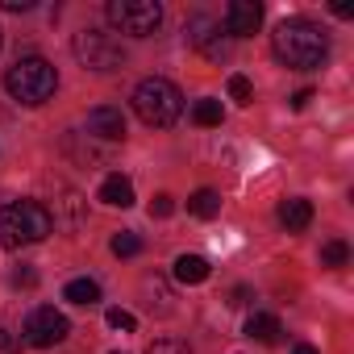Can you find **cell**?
<instances>
[{
  "mask_svg": "<svg viewBox=\"0 0 354 354\" xmlns=\"http://www.w3.org/2000/svg\"><path fill=\"white\" fill-rule=\"evenodd\" d=\"M271 50H275V59H279L283 67H292V71H313V67L325 63V55H329V38H325L321 26L304 21V17H288V21L275 26V34H271Z\"/></svg>",
  "mask_w": 354,
  "mask_h": 354,
  "instance_id": "cell-1",
  "label": "cell"
},
{
  "mask_svg": "<svg viewBox=\"0 0 354 354\" xmlns=\"http://www.w3.org/2000/svg\"><path fill=\"white\" fill-rule=\"evenodd\" d=\"M55 234V217L42 201H13L0 209V246L21 250L34 242H46Z\"/></svg>",
  "mask_w": 354,
  "mask_h": 354,
  "instance_id": "cell-2",
  "label": "cell"
},
{
  "mask_svg": "<svg viewBox=\"0 0 354 354\" xmlns=\"http://www.w3.org/2000/svg\"><path fill=\"white\" fill-rule=\"evenodd\" d=\"M59 88V71L42 59V55H21L9 71H5V92L17 104H46Z\"/></svg>",
  "mask_w": 354,
  "mask_h": 354,
  "instance_id": "cell-3",
  "label": "cell"
},
{
  "mask_svg": "<svg viewBox=\"0 0 354 354\" xmlns=\"http://www.w3.org/2000/svg\"><path fill=\"white\" fill-rule=\"evenodd\" d=\"M133 113L150 125V129H167V125H175L180 121V113H184V96H180V88H175L171 80H142L138 88H133Z\"/></svg>",
  "mask_w": 354,
  "mask_h": 354,
  "instance_id": "cell-4",
  "label": "cell"
},
{
  "mask_svg": "<svg viewBox=\"0 0 354 354\" xmlns=\"http://www.w3.org/2000/svg\"><path fill=\"white\" fill-rule=\"evenodd\" d=\"M104 17L129 38H150L162 26V5L158 0H109Z\"/></svg>",
  "mask_w": 354,
  "mask_h": 354,
  "instance_id": "cell-5",
  "label": "cell"
},
{
  "mask_svg": "<svg viewBox=\"0 0 354 354\" xmlns=\"http://www.w3.org/2000/svg\"><path fill=\"white\" fill-rule=\"evenodd\" d=\"M71 50H75L80 67H88V71H121L125 67L121 42L113 34H104V30H80L71 38Z\"/></svg>",
  "mask_w": 354,
  "mask_h": 354,
  "instance_id": "cell-6",
  "label": "cell"
},
{
  "mask_svg": "<svg viewBox=\"0 0 354 354\" xmlns=\"http://www.w3.org/2000/svg\"><path fill=\"white\" fill-rule=\"evenodd\" d=\"M67 333H71V321H67L55 304L34 308L30 321H26V342H30L34 350H50V346H59Z\"/></svg>",
  "mask_w": 354,
  "mask_h": 354,
  "instance_id": "cell-7",
  "label": "cell"
},
{
  "mask_svg": "<svg viewBox=\"0 0 354 354\" xmlns=\"http://www.w3.org/2000/svg\"><path fill=\"white\" fill-rule=\"evenodd\" d=\"M188 42L205 55V59H213V63H221L225 59V34H221V26L213 21V17H192L188 21Z\"/></svg>",
  "mask_w": 354,
  "mask_h": 354,
  "instance_id": "cell-8",
  "label": "cell"
},
{
  "mask_svg": "<svg viewBox=\"0 0 354 354\" xmlns=\"http://www.w3.org/2000/svg\"><path fill=\"white\" fill-rule=\"evenodd\" d=\"M263 26V5L259 0H234L225 9V34L230 38H250Z\"/></svg>",
  "mask_w": 354,
  "mask_h": 354,
  "instance_id": "cell-9",
  "label": "cell"
},
{
  "mask_svg": "<svg viewBox=\"0 0 354 354\" xmlns=\"http://www.w3.org/2000/svg\"><path fill=\"white\" fill-rule=\"evenodd\" d=\"M88 133L100 138V142H121L125 138V113L113 109V104H96L88 113Z\"/></svg>",
  "mask_w": 354,
  "mask_h": 354,
  "instance_id": "cell-10",
  "label": "cell"
},
{
  "mask_svg": "<svg viewBox=\"0 0 354 354\" xmlns=\"http://www.w3.org/2000/svg\"><path fill=\"white\" fill-rule=\"evenodd\" d=\"M63 201H55V225H67V230H80L84 225V217H88V205H84V196L80 192H71V188H63L59 192Z\"/></svg>",
  "mask_w": 354,
  "mask_h": 354,
  "instance_id": "cell-11",
  "label": "cell"
},
{
  "mask_svg": "<svg viewBox=\"0 0 354 354\" xmlns=\"http://www.w3.org/2000/svg\"><path fill=\"white\" fill-rule=\"evenodd\" d=\"M279 225H283L288 234H300V230H308V225H313V205H308L304 196H292V201H283V205H279Z\"/></svg>",
  "mask_w": 354,
  "mask_h": 354,
  "instance_id": "cell-12",
  "label": "cell"
},
{
  "mask_svg": "<svg viewBox=\"0 0 354 354\" xmlns=\"http://www.w3.org/2000/svg\"><path fill=\"white\" fill-rule=\"evenodd\" d=\"M279 333H283V325H279V317L275 313H250L246 317V337H254V342H279Z\"/></svg>",
  "mask_w": 354,
  "mask_h": 354,
  "instance_id": "cell-13",
  "label": "cell"
},
{
  "mask_svg": "<svg viewBox=\"0 0 354 354\" xmlns=\"http://www.w3.org/2000/svg\"><path fill=\"white\" fill-rule=\"evenodd\" d=\"M142 292H146V308H150V313H158V317H171V313H175L171 292H167V283H162L158 275H146V279H142Z\"/></svg>",
  "mask_w": 354,
  "mask_h": 354,
  "instance_id": "cell-14",
  "label": "cell"
},
{
  "mask_svg": "<svg viewBox=\"0 0 354 354\" xmlns=\"http://www.w3.org/2000/svg\"><path fill=\"white\" fill-rule=\"evenodd\" d=\"M100 201L113 205V209H129L133 205V184L125 180V175H109V180L100 184Z\"/></svg>",
  "mask_w": 354,
  "mask_h": 354,
  "instance_id": "cell-15",
  "label": "cell"
},
{
  "mask_svg": "<svg viewBox=\"0 0 354 354\" xmlns=\"http://www.w3.org/2000/svg\"><path fill=\"white\" fill-rule=\"evenodd\" d=\"M171 275L180 279V283H205V279H209V259H201V254H180Z\"/></svg>",
  "mask_w": 354,
  "mask_h": 354,
  "instance_id": "cell-16",
  "label": "cell"
},
{
  "mask_svg": "<svg viewBox=\"0 0 354 354\" xmlns=\"http://www.w3.org/2000/svg\"><path fill=\"white\" fill-rule=\"evenodd\" d=\"M188 213H192V217H201V221H213V217L221 213V196H217L213 188H201V192H192V196H188Z\"/></svg>",
  "mask_w": 354,
  "mask_h": 354,
  "instance_id": "cell-17",
  "label": "cell"
},
{
  "mask_svg": "<svg viewBox=\"0 0 354 354\" xmlns=\"http://www.w3.org/2000/svg\"><path fill=\"white\" fill-rule=\"evenodd\" d=\"M63 296H67L71 304H96V300H100V283H96V279H71V283L63 288Z\"/></svg>",
  "mask_w": 354,
  "mask_h": 354,
  "instance_id": "cell-18",
  "label": "cell"
},
{
  "mask_svg": "<svg viewBox=\"0 0 354 354\" xmlns=\"http://www.w3.org/2000/svg\"><path fill=\"white\" fill-rule=\"evenodd\" d=\"M192 121H196V125H205V129L221 125V100H213V96L196 100V104H192Z\"/></svg>",
  "mask_w": 354,
  "mask_h": 354,
  "instance_id": "cell-19",
  "label": "cell"
},
{
  "mask_svg": "<svg viewBox=\"0 0 354 354\" xmlns=\"http://www.w3.org/2000/svg\"><path fill=\"white\" fill-rule=\"evenodd\" d=\"M113 254H117V259H133V254H142V238H138L133 230L113 234Z\"/></svg>",
  "mask_w": 354,
  "mask_h": 354,
  "instance_id": "cell-20",
  "label": "cell"
},
{
  "mask_svg": "<svg viewBox=\"0 0 354 354\" xmlns=\"http://www.w3.org/2000/svg\"><path fill=\"white\" fill-rule=\"evenodd\" d=\"M346 263H350V246L342 238H333V242L321 246V267H346Z\"/></svg>",
  "mask_w": 354,
  "mask_h": 354,
  "instance_id": "cell-21",
  "label": "cell"
},
{
  "mask_svg": "<svg viewBox=\"0 0 354 354\" xmlns=\"http://www.w3.org/2000/svg\"><path fill=\"white\" fill-rule=\"evenodd\" d=\"M230 100H238V104H250L254 100V88H250L246 75H230Z\"/></svg>",
  "mask_w": 354,
  "mask_h": 354,
  "instance_id": "cell-22",
  "label": "cell"
},
{
  "mask_svg": "<svg viewBox=\"0 0 354 354\" xmlns=\"http://www.w3.org/2000/svg\"><path fill=\"white\" fill-rule=\"evenodd\" d=\"M113 329H121V333H133L138 329V321H133V313H125V308H109V317H104Z\"/></svg>",
  "mask_w": 354,
  "mask_h": 354,
  "instance_id": "cell-23",
  "label": "cell"
},
{
  "mask_svg": "<svg viewBox=\"0 0 354 354\" xmlns=\"http://www.w3.org/2000/svg\"><path fill=\"white\" fill-rule=\"evenodd\" d=\"M146 354H188V346L180 337H158V342H150Z\"/></svg>",
  "mask_w": 354,
  "mask_h": 354,
  "instance_id": "cell-24",
  "label": "cell"
},
{
  "mask_svg": "<svg viewBox=\"0 0 354 354\" xmlns=\"http://www.w3.org/2000/svg\"><path fill=\"white\" fill-rule=\"evenodd\" d=\"M171 209H175L171 196H154V201H150V217H171Z\"/></svg>",
  "mask_w": 354,
  "mask_h": 354,
  "instance_id": "cell-25",
  "label": "cell"
},
{
  "mask_svg": "<svg viewBox=\"0 0 354 354\" xmlns=\"http://www.w3.org/2000/svg\"><path fill=\"white\" fill-rule=\"evenodd\" d=\"M9 283H13V288H34V283H38V275H34L30 267H21V271H13V275H9Z\"/></svg>",
  "mask_w": 354,
  "mask_h": 354,
  "instance_id": "cell-26",
  "label": "cell"
},
{
  "mask_svg": "<svg viewBox=\"0 0 354 354\" xmlns=\"http://www.w3.org/2000/svg\"><path fill=\"white\" fill-rule=\"evenodd\" d=\"M0 9H5V13H30L34 0H0Z\"/></svg>",
  "mask_w": 354,
  "mask_h": 354,
  "instance_id": "cell-27",
  "label": "cell"
},
{
  "mask_svg": "<svg viewBox=\"0 0 354 354\" xmlns=\"http://www.w3.org/2000/svg\"><path fill=\"white\" fill-rule=\"evenodd\" d=\"M308 100H313V88H300V92H296V96H292V109H304V104H308Z\"/></svg>",
  "mask_w": 354,
  "mask_h": 354,
  "instance_id": "cell-28",
  "label": "cell"
},
{
  "mask_svg": "<svg viewBox=\"0 0 354 354\" xmlns=\"http://www.w3.org/2000/svg\"><path fill=\"white\" fill-rule=\"evenodd\" d=\"M333 13H337V17H354V5H346V0H337V5H333Z\"/></svg>",
  "mask_w": 354,
  "mask_h": 354,
  "instance_id": "cell-29",
  "label": "cell"
},
{
  "mask_svg": "<svg viewBox=\"0 0 354 354\" xmlns=\"http://www.w3.org/2000/svg\"><path fill=\"white\" fill-rule=\"evenodd\" d=\"M0 350H13V333L5 325H0Z\"/></svg>",
  "mask_w": 354,
  "mask_h": 354,
  "instance_id": "cell-30",
  "label": "cell"
},
{
  "mask_svg": "<svg viewBox=\"0 0 354 354\" xmlns=\"http://www.w3.org/2000/svg\"><path fill=\"white\" fill-rule=\"evenodd\" d=\"M292 354H317V346H304V342H300V346H296Z\"/></svg>",
  "mask_w": 354,
  "mask_h": 354,
  "instance_id": "cell-31",
  "label": "cell"
},
{
  "mask_svg": "<svg viewBox=\"0 0 354 354\" xmlns=\"http://www.w3.org/2000/svg\"><path fill=\"white\" fill-rule=\"evenodd\" d=\"M0 42H5V34H0Z\"/></svg>",
  "mask_w": 354,
  "mask_h": 354,
  "instance_id": "cell-32",
  "label": "cell"
}]
</instances>
